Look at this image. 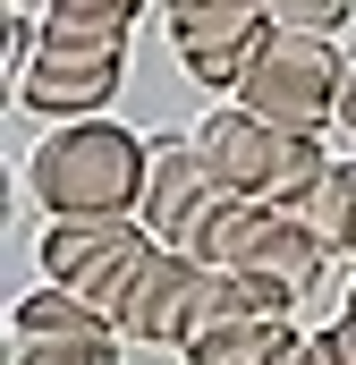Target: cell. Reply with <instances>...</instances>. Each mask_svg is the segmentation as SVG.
<instances>
[{
    "mask_svg": "<svg viewBox=\"0 0 356 365\" xmlns=\"http://www.w3.org/2000/svg\"><path fill=\"white\" fill-rule=\"evenodd\" d=\"M145 162H153V136H136L119 119H51L26 145V195L51 221L136 212L145 204Z\"/></svg>",
    "mask_w": 356,
    "mask_h": 365,
    "instance_id": "obj_1",
    "label": "cell"
},
{
    "mask_svg": "<svg viewBox=\"0 0 356 365\" xmlns=\"http://www.w3.org/2000/svg\"><path fill=\"white\" fill-rule=\"evenodd\" d=\"M195 145H204V162L221 170V187H238V195H263V204H305L314 179L331 170V153H323V136H288V128H271L255 119L246 102H212L204 119H195Z\"/></svg>",
    "mask_w": 356,
    "mask_h": 365,
    "instance_id": "obj_2",
    "label": "cell"
},
{
    "mask_svg": "<svg viewBox=\"0 0 356 365\" xmlns=\"http://www.w3.org/2000/svg\"><path fill=\"white\" fill-rule=\"evenodd\" d=\"M340 86H348V51L331 34H297V26H271L263 51L246 60V77L229 102H246L255 119L288 128V136H323L340 119Z\"/></svg>",
    "mask_w": 356,
    "mask_h": 365,
    "instance_id": "obj_3",
    "label": "cell"
},
{
    "mask_svg": "<svg viewBox=\"0 0 356 365\" xmlns=\"http://www.w3.org/2000/svg\"><path fill=\"white\" fill-rule=\"evenodd\" d=\"M212 289H221V272L212 264H195V255H178V247H162V238H145L136 247V264L119 272V289H110V323H119V340H145V349H195L221 314H212Z\"/></svg>",
    "mask_w": 356,
    "mask_h": 365,
    "instance_id": "obj_4",
    "label": "cell"
},
{
    "mask_svg": "<svg viewBox=\"0 0 356 365\" xmlns=\"http://www.w3.org/2000/svg\"><path fill=\"white\" fill-rule=\"evenodd\" d=\"M153 230L136 221V212H93V221H43V238H34V264L43 280H60V289H77L93 306H110V289L119 272L136 264V247H145ZM119 331V323H110Z\"/></svg>",
    "mask_w": 356,
    "mask_h": 365,
    "instance_id": "obj_5",
    "label": "cell"
},
{
    "mask_svg": "<svg viewBox=\"0 0 356 365\" xmlns=\"http://www.w3.org/2000/svg\"><path fill=\"white\" fill-rule=\"evenodd\" d=\"M162 26H170V51H178V68H187L195 86L212 93V102H229V93H238L246 60L263 51V34H271L263 0H246V9H170Z\"/></svg>",
    "mask_w": 356,
    "mask_h": 365,
    "instance_id": "obj_6",
    "label": "cell"
},
{
    "mask_svg": "<svg viewBox=\"0 0 356 365\" xmlns=\"http://www.w3.org/2000/svg\"><path fill=\"white\" fill-rule=\"evenodd\" d=\"M119 77H127V51L119 60H85V51H60V43H43L34 51V68L17 77V110L26 119H102L110 102H119Z\"/></svg>",
    "mask_w": 356,
    "mask_h": 365,
    "instance_id": "obj_7",
    "label": "cell"
},
{
    "mask_svg": "<svg viewBox=\"0 0 356 365\" xmlns=\"http://www.w3.org/2000/svg\"><path fill=\"white\" fill-rule=\"evenodd\" d=\"M221 195V170L204 162V145L195 136H153V162H145V204H136V221L162 238V247H178V230L204 212Z\"/></svg>",
    "mask_w": 356,
    "mask_h": 365,
    "instance_id": "obj_8",
    "label": "cell"
},
{
    "mask_svg": "<svg viewBox=\"0 0 356 365\" xmlns=\"http://www.w3.org/2000/svg\"><path fill=\"white\" fill-rule=\"evenodd\" d=\"M93 331H110V314L93 297H77V289H60V280L26 289L9 306V340H93Z\"/></svg>",
    "mask_w": 356,
    "mask_h": 365,
    "instance_id": "obj_9",
    "label": "cell"
},
{
    "mask_svg": "<svg viewBox=\"0 0 356 365\" xmlns=\"http://www.w3.org/2000/svg\"><path fill=\"white\" fill-rule=\"evenodd\" d=\"M305 331L288 323V314H263V323H221V331H204L195 349H187V365H271L280 349H297Z\"/></svg>",
    "mask_w": 356,
    "mask_h": 365,
    "instance_id": "obj_10",
    "label": "cell"
},
{
    "mask_svg": "<svg viewBox=\"0 0 356 365\" xmlns=\"http://www.w3.org/2000/svg\"><path fill=\"white\" fill-rule=\"evenodd\" d=\"M297 212H305V230H314L331 255H348V230H356V153H348V162H331Z\"/></svg>",
    "mask_w": 356,
    "mask_h": 365,
    "instance_id": "obj_11",
    "label": "cell"
},
{
    "mask_svg": "<svg viewBox=\"0 0 356 365\" xmlns=\"http://www.w3.org/2000/svg\"><path fill=\"white\" fill-rule=\"evenodd\" d=\"M9 365H119V331H93V340H9Z\"/></svg>",
    "mask_w": 356,
    "mask_h": 365,
    "instance_id": "obj_12",
    "label": "cell"
},
{
    "mask_svg": "<svg viewBox=\"0 0 356 365\" xmlns=\"http://www.w3.org/2000/svg\"><path fill=\"white\" fill-rule=\"evenodd\" d=\"M271 26H297V34H348L356 0H263Z\"/></svg>",
    "mask_w": 356,
    "mask_h": 365,
    "instance_id": "obj_13",
    "label": "cell"
},
{
    "mask_svg": "<svg viewBox=\"0 0 356 365\" xmlns=\"http://www.w3.org/2000/svg\"><path fill=\"white\" fill-rule=\"evenodd\" d=\"M34 51H43V26H26V17H9V34H0V77L17 86V77L34 68Z\"/></svg>",
    "mask_w": 356,
    "mask_h": 365,
    "instance_id": "obj_14",
    "label": "cell"
},
{
    "mask_svg": "<svg viewBox=\"0 0 356 365\" xmlns=\"http://www.w3.org/2000/svg\"><path fill=\"white\" fill-rule=\"evenodd\" d=\"M145 9H162V0H43V17H119V26H136Z\"/></svg>",
    "mask_w": 356,
    "mask_h": 365,
    "instance_id": "obj_15",
    "label": "cell"
},
{
    "mask_svg": "<svg viewBox=\"0 0 356 365\" xmlns=\"http://www.w3.org/2000/svg\"><path fill=\"white\" fill-rule=\"evenodd\" d=\"M340 128L356 136V60H348V86H340Z\"/></svg>",
    "mask_w": 356,
    "mask_h": 365,
    "instance_id": "obj_16",
    "label": "cell"
},
{
    "mask_svg": "<svg viewBox=\"0 0 356 365\" xmlns=\"http://www.w3.org/2000/svg\"><path fill=\"white\" fill-rule=\"evenodd\" d=\"M170 9H246V0H162V17Z\"/></svg>",
    "mask_w": 356,
    "mask_h": 365,
    "instance_id": "obj_17",
    "label": "cell"
},
{
    "mask_svg": "<svg viewBox=\"0 0 356 365\" xmlns=\"http://www.w3.org/2000/svg\"><path fill=\"white\" fill-rule=\"evenodd\" d=\"M271 365H314V340H297V349H280Z\"/></svg>",
    "mask_w": 356,
    "mask_h": 365,
    "instance_id": "obj_18",
    "label": "cell"
},
{
    "mask_svg": "<svg viewBox=\"0 0 356 365\" xmlns=\"http://www.w3.org/2000/svg\"><path fill=\"white\" fill-rule=\"evenodd\" d=\"M340 314H356V272H348V306H340Z\"/></svg>",
    "mask_w": 356,
    "mask_h": 365,
    "instance_id": "obj_19",
    "label": "cell"
}]
</instances>
